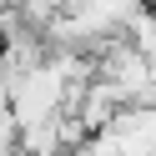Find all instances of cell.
Masks as SVG:
<instances>
[{"instance_id":"1","label":"cell","mask_w":156,"mask_h":156,"mask_svg":"<svg viewBox=\"0 0 156 156\" xmlns=\"http://www.w3.org/2000/svg\"><path fill=\"white\" fill-rule=\"evenodd\" d=\"M10 10H15V0H0V25L10 20Z\"/></svg>"}]
</instances>
